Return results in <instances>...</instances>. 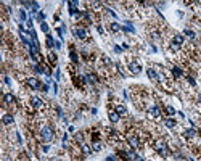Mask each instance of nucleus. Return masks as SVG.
<instances>
[{
    "label": "nucleus",
    "instance_id": "nucleus-1",
    "mask_svg": "<svg viewBox=\"0 0 201 161\" xmlns=\"http://www.w3.org/2000/svg\"><path fill=\"white\" fill-rule=\"evenodd\" d=\"M53 129L50 127V126H47V127H44L42 129V132H40V135H42V140L44 142H52L53 140Z\"/></svg>",
    "mask_w": 201,
    "mask_h": 161
},
{
    "label": "nucleus",
    "instance_id": "nucleus-2",
    "mask_svg": "<svg viewBox=\"0 0 201 161\" xmlns=\"http://www.w3.org/2000/svg\"><path fill=\"white\" fill-rule=\"evenodd\" d=\"M31 103H32V106H34L35 110H42V108H44V102H42L40 98H37V97H32L31 98Z\"/></svg>",
    "mask_w": 201,
    "mask_h": 161
},
{
    "label": "nucleus",
    "instance_id": "nucleus-3",
    "mask_svg": "<svg viewBox=\"0 0 201 161\" xmlns=\"http://www.w3.org/2000/svg\"><path fill=\"white\" fill-rule=\"evenodd\" d=\"M129 69L132 71L133 74H138L140 71H142V66H140L137 61H130V63H129Z\"/></svg>",
    "mask_w": 201,
    "mask_h": 161
},
{
    "label": "nucleus",
    "instance_id": "nucleus-4",
    "mask_svg": "<svg viewBox=\"0 0 201 161\" xmlns=\"http://www.w3.org/2000/svg\"><path fill=\"white\" fill-rule=\"evenodd\" d=\"M74 34L77 35L79 39H85V37H87V31H85L84 27H76L74 29Z\"/></svg>",
    "mask_w": 201,
    "mask_h": 161
},
{
    "label": "nucleus",
    "instance_id": "nucleus-5",
    "mask_svg": "<svg viewBox=\"0 0 201 161\" xmlns=\"http://www.w3.org/2000/svg\"><path fill=\"white\" fill-rule=\"evenodd\" d=\"M27 84H29V87H31V89H39V87H40V82L35 79V77H29V79H27Z\"/></svg>",
    "mask_w": 201,
    "mask_h": 161
},
{
    "label": "nucleus",
    "instance_id": "nucleus-6",
    "mask_svg": "<svg viewBox=\"0 0 201 161\" xmlns=\"http://www.w3.org/2000/svg\"><path fill=\"white\" fill-rule=\"evenodd\" d=\"M127 142L133 147V148H137L138 147V140H137V135H133V134H130V135H127Z\"/></svg>",
    "mask_w": 201,
    "mask_h": 161
},
{
    "label": "nucleus",
    "instance_id": "nucleus-7",
    "mask_svg": "<svg viewBox=\"0 0 201 161\" xmlns=\"http://www.w3.org/2000/svg\"><path fill=\"white\" fill-rule=\"evenodd\" d=\"M147 74H148V77H150L151 81H158V79H159V76L156 74L155 69H147Z\"/></svg>",
    "mask_w": 201,
    "mask_h": 161
},
{
    "label": "nucleus",
    "instance_id": "nucleus-8",
    "mask_svg": "<svg viewBox=\"0 0 201 161\" xmlns=\"http://www.w3.org/2000/svg\"><path fill=\"white\" fill-rule=\"evenodd\" d=\"M172 44H175L177 47H180L182 44H184V35H180V34L174 35V42H172Z\"/></svg>",
    "mask_w": 201,
    "mask_h": 161
},
{
    "label": "nucleus",
    "instance_id": "nucleus-9",
    "mask_svg": "<svg viewBox=\"0 0 201 161\" xmlns=\"http://www.w3.org/2000/svg\"><path fill=\"white\" fill-rule=\"evenodd\" d=\"M150 116H153V118H159V108H158V106H153V108H150Z\"/></svg>",
    "mask_w": 201,
    "mask_h": 161
},
{
    "label": "nucleus",
    "instance_id": "nucleus-10",
    "mask_svg": "<svg viewBox=\"0 0 201 161\" xmlns=\"http://www.w3.org/2000/svg\"><path fill=\"white\" fill-rule=\"evenodd\" d=\"M109 121H111V122H118V121H119V115H118L116 111H111V113H109Z\"/></svg>",
    "mask_w": 201,
    "mask_h": 161
},
{
    "label": "nucleus",
    "instance_id": "nucleus-11",
    "mask_svg": "<svg viewBox=\"0 0 201 161\" xmlns=\"http://www.w3.org/2000/svg\"><path fill=\"white\" fill-rule=\"evenodd\" d=\"M114 111H116L118 115H126V106H122V105H118L116 108H114Z\"/></svg>",
    "mask_w": 201,
    "mask_h": 161
},
{
    "label": "nucleus",
    "instance_id": "nucleus-12",
    "mask_svg": "<svg viewBox=\"0 0 201 161\" xmlns=\"http://www.w3.org/2000/svg\"><path fill=\"white\" fill-rule=\"evenodd\" d=\"M13 122V116L11 115H3V124H11Z\"/></svg>",
    "mask_w": 201,
    "mask_h": 161
},
{
    "label": "nucleus",
    "instance_id": "nucleus-13",
    "mask_svg": "<svg viewBox=\"0 0 201 161\" xmlns=\"http://www.w3.org/2000/svg\"><path fill=\"white\" fill-rule=\"evenodd\" d=\"M3 100H5V103H8V105H10V103H13V102H15V97H13L11 93H7Z\"/></svg>",
    "mask_w": 201,
    "mask_h": 161
},
{
    "label": "nucleus",
    "instance_id": "nucleus-14",
    "mask_svg": "<svg viewBox=\"0 0 201 161\" xmlns=\"http://www.w3.org/2000/svg\"><path fill=\"white\" fill-rule=\"evenodd\" d=\"M172 74H174L175 77H180V76H182V69H179V68H172Z\"/></svg>",
    "mask_w": 201,
    "mask_h": 161
},
{
    "label": "nucleus",
    "instance_id": "nucleus-15",
    "mask_svg": "<svg viewBox=\"0 0 201 161\" xmlns=\"http://www.w3.org/2000/svg\"><path fill=\"white\" fill-rule=\"evenodd\" d=\"M166 126H167V127H174V126H175V121H174V119H167V121H166Z\"/></svg>",
    "mask_w": 201,
    "mask_h": 161
},
{
    "label": "nucleus",
    "instance_id": "nucleus-16",
    "mask_svg": "<svg viewBox=\"0 0 201 161\" xmlns=\"http://www.w3.org/2000/svg\"><path fill=\"white\" fill-rule=\"evenodd\" d=\"M100 148H101V144H100L98 140H95V142H93V150H97V151H98Z\"/></svg>",
    "mask_w": 201,
    "mask_h": 161
},
{
    "label": "nucleus",
    "instance_id": "nucleus-17",
    "mask_svg": "<svg viewBox=\"0 0 201 161\" xmlns=\"http://www.w3.org/2000/svg\"><path fill=\"white\" fill-rule=\"evenodd\" d=\"M111 29H113L114 32H119V29H121V27H119L118 23H113V24H111Z\"/></svg>",
    "mask_w": 201,
    "mask_h": 161
},
{
    "label": "nucleus",
    "instance_id": "nucleus-18",
    "mask_svg": "<svg viewBox=\"0 0 201 161\" xmlns=\"http://www.w3.org/2000/svg\"><path fill=\"white\" fill-rule=\"evenodd\" d=\"M47 45H48V47H53V45H55V42H53V39L50 37V35H47Z\"/></svg>",
    "mask_w": 201,
    "mask_h": 161
},
{
    "label": "nucleus",
    "instance_id": "nucleus-19",
    "mask_svg": "<svg viewBox=\"0 0 201 161\" xmlns=\"http://www.w3.org/2000/svg\"><path fill=\"white\" fill-rule=\"evenodd\" d=\"M166 113H167V115H174L175 110L172 108V106H166Z\"/></svg>",
    "mask_w": 201,
    "mask_h": 161
},
{
    "label": "nucleus",
    "instance_id": "nucleus-20",
    "mask_svg": "<svg viewBox=\"0 0 201 161\" xmlns=\"http://www.w3.org/2000/svg\"><path fill=\"white\" fill-rule=\"evenodd\" d=\"M40 27H42V31H44V32H48V26H47V23H42Z\"/></svg>",
    "mask_w": 201,
    "mask_h": 161
},
{
    "label": "nucleus",
    "instance_id": "nucleus-21",
    "mask_svg": "<svg viewBox=\"0 0 201 161\" xmlns=\"http://www.w3.org/2000/svg\"><path fill=\"white\" fill-rule=\"evenodd\" d=\"M185 135H187V137H193V135H195V130H193V129L187 130V132H185Z\"/></svg>",
    "mask_w": 201,
    "mask_h": 161
},
{
    "label": "nucleus",
    "instance_id": "nucleus-22",
    "mask_svg": "<svg viewBox=\"0 0 201 161\" xmlns=\"http://www.w3.org/2000/svg\"><path fill=\"white\" fill-rule=\"evenodd\" d=\"M185 34L188 35V37H195V32H193V31H190V29H187V31H185Z\"/></svg>",
    "mask_w": 201,
    "mask_h": 161
},
{
    "label": "nucleus",
    "instance_id": "nucleus-23",
    "mask_svg": "<svg viewBox=\"0 0 201 161\" xmlns=\"http://www.w3.org/2000/svg\"><path fill=\"white\" fill-rule=\"evenodd\" d=\"M71 58H72V61H77V55H76V52H71Z\"/></svg>",
    "mask_w": 201,
    "mask_h": 161
},
{
    "label": "nucleus",
    "instance_id": "nucleus-24",
    "mask_svg": "<svg viewBox=\"0 0 201 161\" xmlns=\"http://www.w3.org/2000/svg\"><path fill=\"white\" fill-rule=\"evenodd\" d=\"M44 20H45V15H44V13H39V21L44 23Z\"/></svg>",
    "mask_w": 201,
    "mask_h": 161
},
{
    "label": "nucleus",
    "instance_id": "nucleus-25",
    "mask_svg": "<svg viewBox=\"0 0 201 161\" xmlns=\"http://www.w3.org/2000/svg\"><path fill=\"white\" fill-rule=\"evenodd\" d=\"M50 61H52V63H55V61H56V56H55L53 53H50Z\"/></svg>",
    "mask_w": 201,
    "mask_h": 161
},
{
    "label": "nucleus",
    "instance_id": "nucleus-26",
    "mask_svg": "<svg viewBox=\"0 0 201 161\" xmlns=\"http://www.w3.org/2000/svg\"><path fill=\"white\" fill-rule=\"evenodd\" d=\"M20 16H21V20H26V13L24 11H20Z\"/></svg>",
    "mask_w": 201,
    "mask_h": 161
},
{
    "label": "nucleus",
    "instance_id": "nucleus-27",
    "mask_svg": "<svg viewBox=\"0 0 201 161\" xmlns=\"http://www.w3.org/2000/svg\"><path fill=\"white\" fill-rule=\"evenodd\" d=\"M114 50H116L118 53H121V52H122V49H121V47H114Z\"/></svg>",
    "mask_w": 201,
    "mask_h": 161
},
{
    "label": "nucleus",
    "instance_id": "nucleus-28",
    "mask_svg": "<svg viewBox=\"0 0 201 161\" xmlns=\"http://www.w3.org/2000/svg\"><path fill=\"white\" fill-rule=\"evenodd\" d=\"M106 161H114V158H113V156H108V158H106Z\"/></svg>",
    "mask_w": 201,
    "mask_h": 161
}]
</instances>
